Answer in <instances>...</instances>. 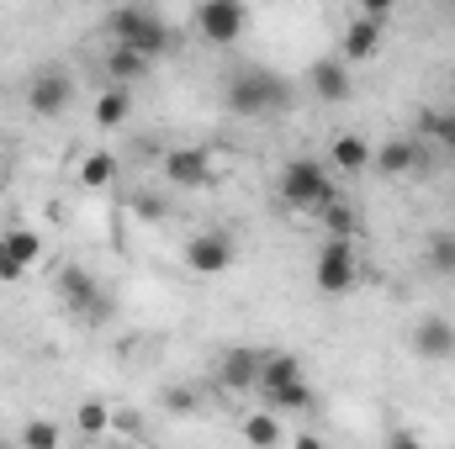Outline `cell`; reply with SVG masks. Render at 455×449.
I'll list each match as a JSON object with an SVG mask.
<instances>
[{
  "mask_svg": "<svg viewBox=\"0 0 455 449\" xmlns=\"http://www.w3.org/2000/svg\"><path fill=\"white\" fill-rule=\"evenodd\" d=\"M223 101H228L233 116L254 122V116L286 112V106H291V85H286L281 75H270V69H238V75L223 85Z\"/></svg>",
  "mask_w": 455,
  "mask_h": 449,
  "instance_id": "1",
  "label": "cell"
},
{
  "mask_svg": "<svg viewBox=\"0 0 455 449\" xmlns=\"http://www.w3.org/2000/svg\"><path fill=\"white\" fill-rule=\"evenodd\" d=\"M275 196H281V207H286V212L318 217V212L339 196V185H334L329 164H318V159H291V164L281 169V180H275Z\"/></svg>",
  "mask_w": 455,
  "mask_h": 449,
  "instance_id": "2",
  "label": "cell"
},
{
  "mask_svg": "<svg viewBox=\"0 0 455 449\" xmlns=\"http://www.w3.org/2000/svg\"><path fill=\"white\" fill-rule=\"evenodd\" d=\"M101 27H107L112 43L138 48V53H148V59H164V53L175 48V32L164 27V16H154V11H143V5H116Z\"/></svg>",
  "mask_w": 455,
  "mask_h": 449,
  "instance_id": "3",
  "label": "cell"
},
{
  "mask_svg": "<svg viewBox=\"0 0 455 449\" xmlns=\"http://www.w3.org/2000/svg\"><path fill=\"white\" fill-rule=\"evenodd\" d=\"M313 280H318L323 296H344V291H355V280H360L355 238H329V243L318 248V259H313Z\"/></svg>",
  "mask_w": 455,
  "mask_h": 449,
  "instance_id": "4",
  "label": "cell"
},
{
  "mask_svg": "<svg viewBox=\"0 0 455 449\" xmlns=\"http://www.w3.org/2000/svg\"><path fill=\"white\" fill-rule=\"evenodd\" d=\"M191 27H196L202 43L233 48V43L243 37V27H249V5H243V0H202L196 16H191Z\"/></svg>",
  "mask_w": 455,
  "mask_h": 449,
  "instance_id": "5",
  "label": "cell"
},
{
  "mask_svg": "<svg viewBox=\"0 0 455 449\" xmlns=\"http://www.w3.org/2000/svg\"><path fill=\"white\" fill-rule=\"evenodd\" d=\"M233 259H238V248H233V238L223 227H207V232H196L186 243V270L191 275H228Z\"/></svg>",
  "mask_w": 455,
  "mask_h": 449,
  "instance_id": "6",
  "label": "cell"
},
{
  "mask_svg": "<svg viewBox=\"0 0 455 449\" xmlns=\"http://www.w3.org/2000/svg\"><path fill=\"white\" fill-rule=\"evenodd\" d=\"M69 101H75V80H69L64 69H43V75L32 80V91H27V106H32V116H43V122L64 116Z\"/></svg>",
  "mask_w": 455,
  "mask_h": 449,
  "instance_id": "7",
  "label": "cell"
},
{
  "mask_svg": "<svg viewBox=\"0 0 455 449\" xmlns=\"http://www.w3.org/2000/svg\"><path fill=\"white\" fill-rule=\"evenodd\" d=\"M413 354L424 365H451L455 359V323L451 318H419L413 323Z\"/></svg>",
  "mask_w": 455,
  "mask_h": 449,
  "instance_id": "8",
  "label": "cell"
},
{
  "mask_svg": "<svg viewBox=\"0 0 455 449\" xmlns=\"http://www.w3.org/2000/svg\"><path fill=\"white\" fill-rule=\"evenodd\" d=\"M164 180L180 185V191L207 185L212 180V154L207 148H175V154H164Z\"/></svg>",
  "mask_w": 455,
  "mask_h": 449,
  "instance_id": "9",
  "label": "cell"
},
{
  "mask_svg": "<svg viewBox=\"0 0 455 449\" xmlns=\"http://www.w3.org/2000/svg\"><path fill=\"white\" fill-rule=\"evenodd\" d=\"M313 96H318V101H334V106L355 96L349 59H318V64H313Z\"/></svg>",
  "mask_w": 455,
  "mask_h": 449,
  "instance_id": "10",
  "label": "cell"
},
{
  "mask_svg": "<svg viewBox=\"0 0 455 449\" xmlns=\"http://www.w3.org/2000/svg\"><path fill=\"white\" fill-rule=\"evenodd\" d=\"M59 291H64V302H69L75 312H107V302H101L96 280H91L80 264H64V270H59Z\"/></svg>",
  "mask_w": 455,
  "mask_h": 449,
  "instance_id": "11",
  "label": "cell"
},
{
  "mask_svg": "<svg viewBox=\"0 0 455 449\" xmlns=\"http://www.w3.org/2000/svg\"><path fill=\"white\" fill-rule=\"evenodd\" d=\"M371 159H376V148H371L360 132H339V138L329 143V169H339V175H360V169H371Z\"/></svg>",
  "mask_w": 455,
  "mask_h": 449,
  "instance_id": "12",
  "label": "cell"
},
{
  "mask_svg": "<svg viewBox=\"0 0 455 449\" xmlns=\"http://www.w3.org/2000/svg\"><path fill=\"white\" fill-rule=\"evenodd\" d=\"M424 164V154H419V143H408V138H392V143H381L376 148V159H371V169H381L387 180H397V175H413Z\"/></svg>",
  "mask_w": 455,
  "mask_h": 449,
  "instance_id": "13",
  "label": "cell"
},
{
  "mask_svg": "<svg viewBox=\"0 0 455 449\" xmlns=\"http://www.w3.org/2000/svg\"><path fill=\"white\" fill-rule=\"evenodd\" d=\"M218 381L228 391H243V386H259V354L254 349H228L218 359Z\"/></svg>",
  "mask_w": 455,
  "mask_h": 449,
  "instance_id": "14",
  "label": "cell"
},
{
  "mask_svg": "<svg viewBox=\"0 0 455 449\" xmlns=\"http://www.w3.org/2000/svg\"><path fill=\"white\" fill-rule=\"evenodd\" d=\"M376 48H381V21L360 11V16L349 21V32H344V59H349V64H365Z\"/></svg>",
  "mask_w": 455,
  "mask_h": 449,
  "instance_id": "15",
  "label": "cell"
},
{
  "mask_svg": "<svg viewBox=\"0 0 455 449\" xmlns=\"http://www.w3.org/2000/svg\"><path fill=\"white\" fill-rule=\"evenodd\" d=\"M148 69H154L148 53L112 43V53H107V75H112V85H138V80H148Z\"/></svg>",
  "mask_w": 455,
  "mask_h": 449,
  "instance_id": "16",
  "label": "cell"
},
{
  "mask_svg": "<svg viewBox=\"0 0 455 449\" xmlns=\"http://www.w3.org/2000/svg\"><path fill=\"white\" fill-rule=\"evenodd\" d=\"M265 407H275V413H307V407H318V391L297 375V381L270 386V391H265Z\"/></svg>",
  "mask_w": 455,
  "mask_h": 449,
  "instance_id": "17",
  "label": "cell"
},
{
  "mask_svg": "<svg viewBox=\"0 0 455 449\" xmlns=\"http://www.w3.org/2000/svg\"><path fill=\"white\" fill-rule=\"evenodd\" d=\"M424 264H429L440 280H451V275H455V227H440V232H429Z\"/></svg>",
  "mask_w": 455,
  "mask_h": 449,
  "instance_id": "18",
  "label": "cell"
},
{
  "mask_svg": "<svg viewBox=\"0 0 455 449\" xmlns=\"http://www.w3.org/2000/svg\"><path fill=\"white\" fill-rule=\"evenodd\" d=\"M127 112H132V96H127V85H112V91H101L96 96V127H122L127 122Z\"/></svg>",
  "mask_w": 455,
  "mask_h": 449,
  "instance_id": "19",
  "label": "cell"
},
{
  "mask_svg": "<svg viewBox=\"0 0 455 449\" xmlns=\"http://www.w3.org/2000/svg\"><path fill=\"white\" fill-rule=\"evenodd\" d=\"M297 375H302L297 354H259V391H270L281 381H297Z\"/></svg>",
  "mask_w": 455,
  "mask_h": 449,
  "instance_id": "20",
  "label": "cell"
},
{
  "mask_svg": "<svg viewBox=\"0 0 455 449\" xmlns=\"http://www.w3.org/2000/svg\"><path fill=\"white\" fill-rule=\"evenodd\" d=\"M419 127H424L429 143H440V154H455V112H435V106H424V112H419Z\"/></svg>",
  "mask_w": 455,
  "mask_h": 449,
  "instance_id": "21",
  "label": "cell"
},
{
  "mask_svg": "<svg viewBox=\"0 0 455 449\" xmlns=\"http://www.w3.org/2000/svg\"><path fill=\"white\" fill-rule=\"evenodd\" d=\"M318 223L329 227V238H355V232H360V217H355V207H349L344 196H334V201L318 212Z\"/></svg>",
  "mask_w": 455,
  "mask_h": 449,
  "instance_id": "22",
  "label": "cell"
},
{
  "mask_svg": "<svg viewBox=\"0 0 455 449\" xmlns=\"http://www.w3.org/2000/svg\"><path fill=\"white\" fill-rule=\"evenodd\" d=\"M116 180V154H85V164H80V185L85 191H107Z\"/></svg>",
  "mask_w": 455,
  "mask_h": 449,
  "instance_id": "23",
  "label": "cell"
},
{
  "mask_svg": "<svg viewBox=\"0 0 455 449\" xmlns=\"http://www.w3.org/2000/svg\"><path fill=\"white\" fill-rule=\"evenodd\" d=\"M0 238H5V248H11L27 270L43 259V232H32V227H11V232H0Z\"/></svg>",
  "mask_w": 455,
  "mask_h": 449,
  "instance_id": "24",
  "label": "cell"
},
{
  "mask_svg": "<svg viewBox=\"0 0 455 449\" xmlns=\"http://www.w3.org/2000/svg\"><path fill=\"white\" fill-rule=\"evenodd\" d=\"M243 439H249V445H281L286 434H281V418H275V407H265V413L243 418Z\"/></svg>",
  "mask_w": 455,
  "mask_h": 449,
  "instance_id": "25",
  "label": "cell"
},
{
  "mask_svg": "<svg viewBox=\"0 0 455 449\" xmlns=\"http://www.w3.org/2000/svg\"><path fill=\"white\" fill-rule=\"evenodd\" d=\"M107 429H112V407H107V402H96V397H91V402H80V434H85V439H96V434H107Z\"/></svg>",
  "mask_w": 455,
  "mask_h": 449,
  "instance_id": "26",
  "label": "cell"
},
{
  "mask_svg": "<svg viewBox=\"0 0 455 449\" xmlns=\"http://www.w3.org/2000/svg\"><path fill=\"white\" fill-rule=\"evenodd\" d=\"M21 445H32V449H59V429H53V423H27V429H21Z\"/></svg>",
  "mask_w": 455,
  "mask_h": 449,
  "instance_id": "27",
  "label": "cell"
},
{
  "mask_svg": "<svg viewBox=\"0 0 455 449\" xmlns=\"http://www.w3.org/2000/svg\"><path fill=\"white\" fill-rule=\"evenodd\" d=\"M21 275H27V264H21V259L5 248V238H0V280H21Z\"/></svg>",
  "mask_w": 455,
  "mask_h": 449,
  "instance_id": "28",
  "label": "cell"
},
{
  "mask_svg": "<svg viewBox=\"0 0 455 449\" xmlns=\"http://www.w3.org/2000/svg\"><path fill=\"white\" fill-rule=\"evenodd\" d=\"M164 402H170V413H191V407H196V391H180V386H170V391H164Z\"/></svg>",
  "mask_w": 455,
  "mask_h": 449,
  "instance_id": "29",
  "label": "cell"
},
{
  "mask_svg": "<svg viewBox=\"0 0 455 449\" xmlns=\"http://www.w3.org/2000/svg\"><path fill=\"white\" fill-rule=\"evenodd\" d=\"M360 11H365V16H376V21H387V16L397 11V0H360Z\"/></svg>",
  "mask_w": 455,
  "mask_h": 449,
  "instance_id": "30",
  "label": "cell"
},
{
  "mask_svg": "<svg viewBox=\"0 0 455 449\" xmlns=\"http://www.w3.org/2000/svg\"><path fill=\"white\" fill-rule=\"evenodd\" d=\"M138 217H148V223H159V217H164V207H159V201H138Z\"/></svg>",
  "mask_w": 455,
  "mask_h": 449,
  "instance_id": "31",
  "label": "cell"
},
{
  "mask_svg": "<svg viewBox=\"0 0 455 449\" xmlns=\"http://www.w3.org/2000/svg\"><path fill=\"white\" fill-rule=\"evenodd\" d=\"M451 101H455V75H451Z\"/></svg>",
  "mask_w": 455,
  "mask_h": 449,
  "instance_id": "32",
  "label": "cell"
}]
</instances>
